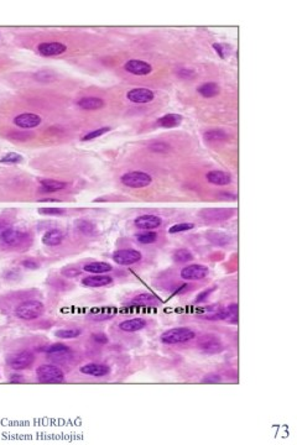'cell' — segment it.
I'll use <instances>...</instances> for the list:
<instances>
[{"label":"cell","instance_id":"cell-44","mask_svg":"<svg viewBox=\"0 0 297 445\" xmlns=\"http://www.w3.org/2000/svg\"><path fill=\"white\" fill-rule=\"evenodd\" d=\"M22 266L26 268H30V270H36V268L39 267V265H37L35 261H32V260H25L24 263H22Z\"/></svg>","mask_w":297,"mask_h":445},{"label":"cell","instance_id":"cell-41","mask_svg":"<svg viewBox=\"0 0 297 445\" xmlns=\"http://www.w3.org/2000/svg\"><path fill=\"white\" fill-rule=\"evenodd\" d=\"M92 338H93V340L97 343V344H106V343L109 342L108 337H106V334H103V333L93 334Z\"/></svg>","mask_w":297,"mask_h":445},{"label":"cell","instance_id":"cell-16","mask_svg":"<svg viewBox=\"0 0 297 445\" xmlns=\"http://www.w3.org/2000/svg\"><path fill=\"white\" fill-rule=\"evenodd\" d=\"M81 372L83 375H88V376H93V377H103L106 376V375L110 372V367L108 365H104V364H96V363H90V364H85L81 367Z\"/></svg>","mask_w":297,"mask_h":445},{"label":"cell","instance_id":"cell-29","mask_svg":"<svg viewBox=\"0 0 297 445\" xmlns=\"http://www.w3.org/2000/svg\"><path fill=\"white\" fill-rule=\"evenodd\" d=\"M193 260V255L191 254V251L187 249H180L173 254V261L178 263H190Z\"/></svg>","mask_w":297,"mask_h":445},{"label":"cell","instance_id":"cell-17","mask_svg":"<svg viewBox=\"0 0 297 445\" xmlns=\"http://www.w3.org/2000/svg\"><path fill=\"white\" fill-rule=\"evenodd\" d=\"M162 224L161 218L156 215H141L135 219L136 228L143 229V230H152V229L159 228Z\"/></svg>","mask_w":297,"mask_h":445},{"label":"cell","instance_id":"cell-11","mask_svg":"<svg viewBox=\"0 0 297 445\" xmlns=\"http://www.w3.org/2000/svg\"><path fill=\"white\" fill-rule=\"evenodd\" d=\"M198 345L202 351L206 352V354H218L223 350V344L220 339L215 335H212V334L202 337L199 339Z\"/></svg>","mask_w":297,"mask_h":445},{"label":"cell","instance_id":"cell-24","mask_svg":"<svg viewBox=\"0 0 297 445\" xmlns=\"http://www.w3.org/2000/svg\"><path fill=\"white\" fill-rule=\"evenodd\" d=\"M83 270H85V272L93 273V275H104V273L106 272H110V271L113 270V267H111L110 263H101V261H99V263H88V265H85V267H83Z\"/></svg>","mask_w":297,"mask_h":445},{"label":"cell","instance_id":"cell-47","mask_svg":"<svg viewBox=\"0 0 297 445\" xmlns=\"http://www.w3.org/2000/svg\"><path fill=\"white\" fill-rule=\"evenodd\" d=\"M213 47H214V50L217 51L218 53H219V56L222 57V59H226V56H224V52H223V50H222V45H219V43H214V45H213Z\"/></svg>","mask_w":297,"mask_h":445},{"label":"cell","instance_id":"cell-27","mask_svg":"<svg viewBox=\"0 0 297 445\" xmlns=\"http://www.w3.org/2000/svg\"><path fill=\"white\" fill-rule=\"evenodd\" d=\"M183 118L180 114H166L157 120V125L161 127H176L182 122Z\"/></svg>","mask_w":297,"mask_h":445},{"label":"cell","instance_id":"cell-33","mask_svg":"<svg viewBox=\"0 0 297 445\" xmlns=\"http://www.w3.org/2000/svg\"><path fill=\"white\" fill-rule=\"evenodd\" d=\"M136 240L140 243V244H152L155 241L157 240V234L154 233V231L148 230L146 233H140L136 235Z\"/></svg>","mask_w":297,"mask_h":445},{"label":"cell","instance_id":"cell-10","mask_svg":"<svg viewBox=\"0 0 297 445\" xmlns=\"http://www.w3.org/2000/svg\"><path fill=\"white\" fill-rule=\"evenodd\" d=\"M46 354L50 359L55 361H67L72 355L71 347L67 346L64 343H55V344L50 345L46 349Z\"/></svg>","mask_w":297,"mask_h":445},{"label":"cell","instance_id":"cell-39","mask_svg":"<svg viewBox=\"0 0 297 445\" xmlns=\"http://www.w3.org/2000/svg\"><path fill=\"white\" fill-rule=\"evenodd\" d=\"M39 213L42 215H62L64 213V208H39Z\"/></svg>","mask_w":297,"mask_h":445},{"label":"cell","instance_id":"cell-43","mask_svg":"<svg viewBox=\"0 0 297 445\" xmlns=\"http://www.w3.org/2000/svg\"><path fill=\"white\" fill-rule=\"evenodd\" d=\"M167 148V145L165 142H155L151 145V150L156 152H164Z\"/></svg>","mask_w":297,"mask_h":445},{"label":"cell","instance_id":"cell-21","mask_svg":"<svg viewBox=\"0 0 297 445\" xmlns=\"http://www.w3.org/2000/svg\"><path fill=\"white\" fill-rule=\"evenodd\" d=\"M234 209H204L202 210V217L207 220H224L233 215Z\"/></svg>","mask_w":297,"mask_h":445},{"label":"cell","instance_id":"cell-28","mask_svg":"<svg viewBox=\"0 0 297 445\" xmlns=\"http://www.w3.org/2000/svg\"><path fill=\"white\" fill-rule=\"evenodd\" d=\"M131 302H133L134 305H150L152 303H157L159 300L151 293H141L139 296L134 297Z\"/></svg>","mask_w":297,"mask_h":445},{"label":"cell","instance_id":"cell-3","mask_svg":"<svg viewBox=\"0 0 297 445\" xmlns=\"http://www.w3.org/2000/svg\"><path fill=\"white\" fill-rule=\"evenodd\" d=\"M196 334L189 328H173L170 330L164 331L161 334V342L164 344L173 345V344H183V343L191 342L194 339Z\"/></svg>","mask_w":297,"mask_h":445},{"label":"cell","instance_id":"cell-42","mask_svg":"<svg viewBox=\"0 0 297 445\" xmlns=\"http://www.w3.org/2000/svg\"><path fill=\"white\" fill-rule=\"evenodd\" d=\"M214 291V288H210V289H204L203 292H201V293L198 294V296L196 297V303H203L204 301H206V298H207L208 296H210L211 293H212V292Z\"/></svg>","mask_w":297,"mask_h":445},{"label":"cell","instance_id":"cell-26","mask_svg":"<svg viewBox=\"0 0 297 445\" xmlns=\"http://www.w3.org/2000/svg\"><path fill=\"white\" fill-rule=\"evenodd\" d=\"M41 189L46 193H51V192H59L62 191L67 187L66 182H60L56 180H42L40 182Z\"/></svg>","mask_w":297,"mask_h":445},{"label":"cell","instance_id":"cell-9","mask_svg":"<svg viewBox=\"0 0 297 445\" xmlns=\"http://www.w3.org/2000/svg\"><path fill=\"white\" fill-rule=\"evenodd\" d=\"M210 273V268L203 265H189L181 270V277L186 281H197L202 278L207 277Z\"/></svg>","mask_w":297,"mask_h":445},{"label":"cell","instance_id":"cell-40","mask_svg":"<svg viewBox=\"0 0 297 445\" xmlns=\"http://www.w3.org/2000/svg\"><path fill=\"white\" fill-rule=\"evenodd\" d=\"M222 377L217 374H208L202 379V384H219Z\"/></svg>","mask_w":297,"mask_h":445},{"label":"cell","instance_id":"cell-14","mask_svg":"<svg viewBox=\"0 0 297 445\" xmlns=\"http://www.w3.org/2000/svg\"><path fill=\"white\" fill-rule=\"evenodd\" d=\"M125 71L135 76H146L152 71L151 64L140 60H130L124 64Z\"/></svg>","mask_w":297,"mask_h":445},{"label":"cell","instance_id":"cell-6","mask_svg":"<svg viewBox=\"0 0 297 445\" xmlns=\"http://www.w3.org/2000/svg\"><path fill=\"white\" fill-rule=\"evenodd\" d=\"M35 360V356L31 351H25L18 352V354H14L13 356H10L9 359V365L13 370L15 371H22L25 368H27L29 366L32 365Z\"/></svg>","mask_w":297,"mask_h":445},{"label":"cell","instance_id":"cell-5","mask_svg":"<svg viewBox=\"0 0 297 445\" xmlns=\"http://www.w3.org/2000/svg\"><path fill=\"white\" fill-rule=\"evenodd\" d=\"M141 259H143V255H141L140 251H138L135 249H122L113 254L114 263L122 266L134 265V263L141 261Z\"/></svg>","mask_w":297,"mask_h":445},{"label":"cell","instance_id":"cell-37","mask_svg":"<svg viewBox=\"0 0 297 445\" xmlns=\"http://www.w3.org/2000/svg\"><path fill=\"white\" fill-rule=\"evenodd\" d=\"M210 240L215 245H227L229 244V240H231V239L222 233H213L212 235L210 236Z\"/></svg>","mask_w":297,"mask_h":445},{"label":"cell","instance_id":"cell-23","mask_svg":"<svg viewBox=\"0 0 297 445\" xmlns=\"http://www.w3.org/2000/svg\"><path fill=\"white\" fill-rule=\"evenodd\" d=\"M78 106L85 110H98V109L103 108L104 106V101L101 98H97V97H85V98L80 99L77 101Z\"/></svg>","mask_w":297,"mask_h":445},{"label":"cell","instance_id":"cell-2","mask_svg":"<svg viewBox=\"0 0 297 445\" xmlns=\"http://www.w3.org/2000/svg\"><path fill=\"white\" fill-rule=\"evenodd\" d=\"M37 380L42 384H62L64 381V371L52 364H43L36 368Z\"/></svg>","mask_w":297,"mask_h":445},{"label":"cell","instance_id":"cell-15","mask_svg":"<svg viewBox=\"0 0 297 445\" xmlns=\"http://www.w3.org/2000/svg\"><path fill=\"white\" fill-rule=\"evenodd\" d=\"M66 50L67 46L62 42H42L37 46V51L45 57L62 55L64 52H66Z\"/></svg>","mask_w":297,"mask_h":445},{"label":"cell","instance_id":"cell-12","mask_svg":"<svg viewBox=\"0 0 297 445\" xmlns=\"http://www.w3.org/2000/svg\"><path fill=\"white\" fill-rule=\"evenodd\" d=\"M154 92L148 88H134L127 93V98L136 104L150 103L154 101Z\"/></svg>","mask_w":297,"mask_h":445},{"label":"cell","instance_id":"cell-35","mask_svg":"<svg viewBox=\"0 0 297 445\" xmlns=\"http://www.w3.org/2000/svg\"><path fill=\"white\" fill-rule=\"evenodd\" d=\"M193 228H194V225L193 224H191V222H178V224H175V225L171 226L170 230H169V233L170 234L183 233V231L191 230V229H193Z\"/></svg>","mask_w":297,"mask_h":445},{"label":"cell","instance_id":"cell-18","mask_svg":"<svg viewBox=\"0 0 297 445\" xmlns=\"http://www.w3.org/2000/svg\"><path fill=\"white\" fill-rule=\"evenodd\" d=\"M113 282V278L108 275H92L87 276L82 280V283L87 287L92 288H98V287L108 286Z\"/></svg>","mask_w":297,"mask_h":445},{"label":"cell","instance_id":"cell-45","mask_svg":"<svg viewBox=\"0 0 297 445\" xmlns=\"http://www.w3.org/2000/svg\"><path fill=\"white\" fill-rule=\"evenodd\" d=\"M24 381V377L21 375L19 374H14L10 376V382L11 384H20V382Z\"/></svg>","mask_w":297,"mask_h":445},{"label":"cell","instance_id":"cell-30","mask_svg":"<svg viewBox=\"0 0 297 445\" xmlns=\"http://www.w3.org/2000/svg\"><path fill=\"white\" fill-rule=\"evenodd\" d=\"M76 228H77L81 233L85 234V235H92V234H94V231H96L94 224L88 222V220H77V222H76Z\"/></svg>","mask_w":297,"mask_h":445},{"label":"cell","instance_id":"cell-25","mask_svg":"<svg viewBox=\"0 0 297 445\" xmlns=\"http://www.w3.org/2000/svg\"><path fill=\"white\" fill-rule=\"evenodd\" d=\"M219 85H218L217 83L208 82L199 85L197 92H198L202 97H204V98H213V97L219 94Z\"/></svg>","mask_w":297,"mask_h":445},{"label":"cell","instance_id":"cell-13","mask_svg":"<svg viewBox=\"0 0 297 445\" xmlns=\"http://www.w3.org/2000/svg\"><path fill=\"white\" fill-rule=\"evenodd\" d=\"M41 122H42V119L39 115L32 114V113H22V114H19L18 117L14 118V124L18 127H21V129L37 127Z\"/></svg>","mask_w":297,"mask_h":445},{"label":"cell","instance_id":"cell-19","mask_svg":"<svg viewBox=\"0 0 297 445\" xmlns=\"http://www.w3.org/2000/svg\"><path fill=\"white\" fill-rule=\"evenodd\" d=\"M208 182L214 185H228L232 183L231 173L226 171H211L207 173Z\"/></svg>","mask_w":297,"mask_h":445},{"label":"cell","instance_id":"cell-1","mask_svg":"<svg viewBox=\"0 0 297 445\" xmlns=\"http://www.w3.org/2000/svg\"><path fill=\"white\" fill-rule=\"evenodd\" d=\"M43 312H45V305L37 300L25 301V302L20 303L15 309L16 317L22 321H34V319L40 318Z\"/></svg>","mask_w":297,"mask_h":445},{"label":"cell","instance_id":"cell-34","mask_svg":"<svg viewBox=\"0 0 297 445\" xmlns=\"http://www.w3.org/2000/svg\"><path fill=\"white\" fill-rule=\"evenodd\" d=\"M21 161H22L21 155L15 154V152H9V154H6L5 156L0 159V163H6V164H10V163L15 164Z\"/></svg>","mask_w":297,"mask_h":445},{"label":"cell","instance_id":"cell-38","mask_svg":"<svg viewBox=\"0 0 297 445\" xmlns=\"http://www.w3.org/2000/svg\"><path fill=\"white\" fill-rule=\"evenodd\" d=\"M35 78H36V81H39V82L41 83H47L55 80V76L48 71H41L39 72V73L35 74Z\"/></svg>","mask_w":297,"mask_h":445},{"label":"cell","instance_id":"cell-22","mask_svg":"<svg viewBox=\"0 0 297 445\" xmlns=\"http://www.w3.org/2000/svg\"><path fill=\"white\" fill-rule=\"evenodd\" d=\"M64 241V233L60 229H51L42 236V243L47 246H57Z\"/></svg>","mask_w":297,"mask_h":445},{"label":"cell","instance_id":"cell-36","mask_svg":"<svg viewBox=\"0 0 297 445\" xmlns=\"http://www.w3.org/2000/svg\"><path fill=\"white\" fill-rule=\"evenodd\" d=\"M108 131H110V127H101V129L93 130V131H90V133L85 134V135L82 138V140L83 141L93 140V139H97V138H99V136L104 135V134H106Z\"/></svg>","mask_w":297,"mask_h":445},{"label":"cell","instance_id":"cell-4","mask_svg":"<svg viewBox=\"0 0 297 445\" xmlns=\"http://www.w3.org/2000/svg\"><path fill=\"white\" fill-rule=\"evenodd\" d=\"M122 183L129 188H145L152 183V177L143 171H131L122 176Z\"/></svg>","mask_w":297,"mask_h":445},{"label":"cell","instance_id":"cell-20","mask_svg":"<svg viewBox=\"0 0 297 445\" xmlns=\"http://www.w3.org/2000/svg\"><path fill=\"white\" fill-rule=\"evenodd\" d=\"M146 326V321L143 318H131L127 319V321L122 322L119 324L120 330L125 331V333H135V331L141 330Z\"/></svg>","mask_w":297,"mask_h":445},{"label":"cell","instance_id":"cell-7","mask_svg":"<svg viewBox=\"0 0 297 445\" xmlns=\"http://www.w3.org/2000/svg\"><path fill=\"white\" fill-rule=\"evenodd\" d=\"M27 239V234L25 231L18 230L15 228H10L8 226L6 229H4L0 233V240L3 241L4 244L9 245V246H18L21 243H24Z\"/></svg>","mask_w":297,"mask_h":445},{"label":"cell","instance_id":"cell-32","mask_svg":"<svg viewBox=\"0 0 297 445\" xmlns=\"http://www.w3.org/2000/svg\"><path fill=\"white\" fill-rule=\"evenodd\" d=\"M204 139L207 141H222L228 139V134L222 130H211L204 134Z\"/></svg>","mask_w":297,"mask_h":445},{"label":"cell","instance_id":"cell-48","mask_svg":"<svg viewBox=\"0 0 297 445\" xmlns=\"http://www.w3.org/2000/svg\"><path fill=\"white\" fill-rule=\"evenodd\" d=\"M6 228H8V225H5L4 222H0V233H1V231H3L4 229H6Z\"/></svg>","mask_w":297,"mask_h":445},{"label":"cell","instance_id":"cell-8","mask_svg":"<svg viewBox=\"0 0 297 445\" xmlns=\"http://www.w3.org/2000/svg\"><path fill=\"white\" fill-rule=\"evenodd\" d=\"M204 319H208V321H231L232 324H236L238 323V304L233 303L227 308L217 310L212 315L204 317Z\"/></svg>","mask_w":297,"mask_h":445},{"label":"cell","instance_id":"cell-31","mask_svg":"<svg viewBox=\"0 0 297 445\" xmlns=\"http://www.w3.org/2000/svg\"><path fill=\"white\" fill-rule=\"evenodd\" d=\"M82 334L80 329H61L55 333V335L60 339H74L78 338Z\"/></svg>","mask_w":297,"mask_h":445},{"label":"cell","instance_id":"cell-46","mask_svg":"<svg viewBox=\"0 0 297 445\" xmlns=\"http://www.w3.org/2000/svg\"><path fill=\"white\" fill-rule=\"evenodd\" d=\"M64 275L67 276V277H74V276L80 275V270H74V268H71V270H64Z\"/></svg>","mask_w":297,"mask_h":445}]
</instances>
